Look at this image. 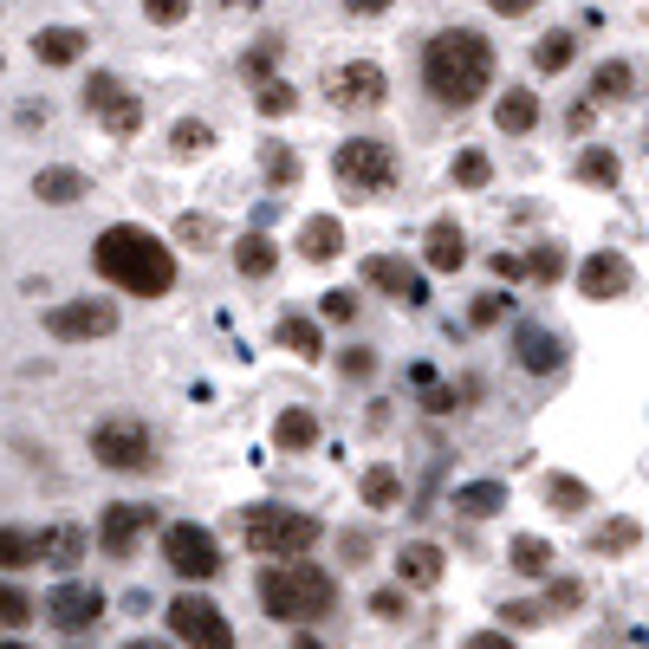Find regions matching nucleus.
I'll return each instance as SVG.
<instances>
[{"instance_id": "1", "label": "nucleus", "mask_w": 649, "mask_h": 649, "mask_svg": "<svg viewBox=\"0 0 649 649\" xmlns=\"http://www.w3.org/2000/svg\"><path fill=\"white\" fill-rule=\"evenodd\" d=\"M422 78H429V91L442 98V105H474L488 85H494V46L474 33V27H449V33L429 39V52H422Z\"/></svg>"}, {"instance_id": "2", "label": "nucleus", "mask_w": 649, "mask_h": 649, "mask_svg": "<svg viewBox=\"0 0 649 649\" xmlns=\"http://www.w3.org/2000/svg\"><path fill=\"white\" fill-rule=\"evenodd\" d=\"M98 273L124 286V293H137V299H163L169 286H176V260H169V247L156 240L150 228H130V222H117V228L98 234Z\"/></svg>"}, {"instance_id": "3", "label": "nucleus", "mask_w": 649, "mask_h": 649, "mask_svg": "<svg viewBox=\"0 0 649 649\" xmlns=\"http://www.w3.org/2000/svg\"><path fill=\"white\" fill-rule=\"evenodd\" d=\"M260 604H267V617H279V623H318V617L338 611V584L318 572V566L293 559V566H273V572L260 578Z\"/></svg>"}, {"instance_id": "4", "label": "nucleus", "mask_w": 649, "mask_h": 649, "mask_svg": "<svg viewBox=\"0 0 649 649\" xmlns=\"http://www.w3.org/2000/svg\"><path fill=\"white\" fill-rule=\"evenodd\" d=\"M240 539L260 552V559H299L318 545V520L299 507H247L240 513Z\"/></svg>"}, {"instance_id": "5", "label": "nucleus", "mask_w": 649, "mask_h": 649, "mask_svg": "<svg viewBox=\"0 0 649 649\" xmlns=\"http://www.w3.org/2000/svg\"><path fill=\"white\" fill-rule=\"evenodd\" d=\"M338 183L351 195H390L396 189V150L390 144H377V137H351V144H338Z\"/></svg>"}, {"instance_id": "6", "label": "nucleus", "mask_w": 649, "mask_h": 649, "mask_svg": "<svg viewBox=\"0 0 649 649\" xmlns=\"http://www.w3.org/2000/svg\"><path fill=\"white\" fill-rule=\"evenodd\" d=\"M169 630H176V637H183L189 649H234L228 617L215 611L208 598H195V591H183V598L169 604Z\"/></svg>"}, {"instance_id": "7", "label": "nucleus", "mask_w": 649, "mask_h": 649, "mask_svg": "<svg viewBox=\"0 0 649 649\" xmlns=\"http://www.w3.org/2000/svg\"><path fill=\"white\" fill-rule=\"evenodd\" d=\"M163 559H169V572H183V578H215L222 572V545H215V533L208 527H169L163 533Z\"/></svg>"}, {"instance_id": "8", "label": "nucleus", "mask_w": 649, "mask_h": 649, "mask_svg": "<svg viewBox=\"0 0 649 649\" xmlns=\"http://www.w3.org/2000/svg\"><path fill=\"white\" fill-rule=\"evenodd\" d=\"M91 455L117 468V474H130V468H150V429L130 416H111L98 435H91Z\"/></svg>"}, {"instance_id": "9", "label": "nucleus", "mask_w": 649, "mask_h": 649, "mask_svg": "<svg viewBox=\"0 0 649 649\" xmlns=\"http://www.w3.org/2000/svg\"><path fill=\"white\" fill-rule=\"evenodd\" d=\"M85 111H98V124H105L111 137H137V130H144V105H137L111 72H91V85H85Z\"/></svg>"}, {"instance_id": "10", "label": "nucleus", "mask_w": 649, "mask_h": 649, "mask_svg": "<svg viewBox=\"0 0 649 649\" xmlns=\"http://www.w3.org/2000/svg\"><path fill=\"white\" fill-rule=\"evenodd\" d=\"M46 332L52 338H105V332H117V306L111 299H66L46 312Z\"/></svg>"}, {"instance_id": "11", "label": "nucleus", "mask_w": 649, "mask_h": 649, "mask_svg": "<svg viewBox=\"0 0 649 649\" xmlns=\"http://www.w3.org/2000/svg\"><path fill=\"white\" fill-rule=\"evenodd\" d=\"M39 611L52 617L59 630H72V637H78V630H91V623L105 617V591H98V584H59Z\"/></svg>"}, {"instance_id": "12", "label": "nucleus", "mask_w": 649, "mask_h": 649, "mask_svg": "<svg viewBox=\"0 0 649 649\" xmlns=\"http://www.w3.org/2000/svg\"><path fill=\"white\" fill-rule=\"evenodd\" d=\"M332 91H338V105H357V111H377L383 91H390V78H383V66H371V59H357V66H344L338 78H332Z\"/></svg>"}, {"instance_id": "13", "label": "nucleus", "mask_w": 649, "mask_h": 649, "mask_svg": "<svg viewBox=\"0 0 649 649\" xmlns=\"http://www.w3.org/2000/svg\"><path fill=\"white\" fill-rule=\"evenodd\" d=\"M364 279H371V286H383L390 299H403V306H422V299H429L422 273H416V267H403V260H390V254H377V260H364Z\"/></svg>"}, {"instance_id": "14", "label": "nucleus", "mask_w": 649, "mask_h": 649, "mask_svg": "<svg viewBox=\"0 0 649 649\" xmlns=\"http://www.w3.org/2000/svg\"><path fill=\"white\" fill-rule=\"evenodd\" d=\"M144 527H150V507L124 500V507H111V513H105V527H98V545H105L111 559H124V552L144 539Z\"/></svg>"}, {"instance_id": "15", "label": "nucleus", "mask_w": 649, "mask_h": 649, "mask_svg": "<svg viewBox=\"0 0 649 649\" xmlns=\"http://www.w3.org/2000/svg\"><path fill=\"white\" fill-rule=\"evenodd\" d=\"M578 286H584V299H617V293H630V260L623 254H591Z\"/></svg>"}, {"instance_id": "16", "label": "nucleus", "mask_w": 649, "mask_h": 649, "mask_svg": "<svg viewBox=\"0 0 649 649\" xmlns=\"http://www.w3.org/2000/svg\"><path fill=\"white\" fill-rule=\"evenodd\" d=\"M39 539V566H59V572H72L78 559H85V527H46Z\"/></svg>"}, {"instance_id": "17", "label": "nucleus", "mask_w": 649, "mask_h": 649, "mask_svg": "<svg viewBox=\"0 0 649 649\" xmlns=\"http://www.w3.org/2000/svg\"><path fill=\"white\" fill-rule=\"evenodd\" d=\"M520 364L545 377V371H559V364H566V344L552 338V332H539V325H527V332H520Z\"/></svg>"}, {"instance_id": "18", "label": "nucleus", "mask_w": 649, "mask_h": 649, "mask_svg": "<svg viewBox=\"0 0 649 649\" xmlns=\"http://www.w3.org/2000/svg\"><path fill=\"white\" fill-rule=\"evenodd\" d=\"M461 260H468V234H461L455 222H435V228H429V267L455 273Z\"/></svg>"}, {"instance_id": "19", "label": "nucleus", "mask_w": 649, "mask_h": 649, "mask_svg": "<svg viewBox=\"0 0 649 649\" xmlns=\"http://www.w3.org/2000/svg\"><path fill=\"white\" fill-rule=\"evenodd\" d=\"M396 578H403V584H422V591H429V584H442V552H435V545H403Z\"/></svg>"}, {"instance_id": "20", "label": "nucleus", "mask_w": 649, "mask_h": 649, "mask_svg": "<svg viewBox=\"0 0 649 649\" xmlns=\"http://www.w3.org/2000/svg\"><path fill=\"white\" fill-rule=\"evenodd\" d=\"M33 52L46 59V66H78V52H85V33H78V27H46V33L33 39Z\"/></svg>"}, {"instance_id": "21", "label": "nucleus", "mask_w": 649, "mask_h": 649, "mask_svg": "<svg viewBox=\"0 0 649 649\" xmlns=\"http://www.w3.org/2000/svg\"><path fill=\"white\" fill-rule=\"evenodd\" d=\"M33 195L39 201H52V208H72L78 195H85V176H78V169H39Z\"/></svg>"}, {"instance_id": "22", "label": "nucleus", "mask_w": 649, "mask_h": 649, "mask_svg": "<svg viewBox=\"0 0 649 649\" xmlns=\"http://www.w3.org/2000/svg\"><path fill=\"white\" fill-rule=\"evenodd\" d=\"M338 247H344V228L332 215H312L306 228H299V254H306V260H332Z\"/></svg>"}, {"instance_id": "23", "label": "nucleus", "mask_w": 649, "mask_h": 649, "mask_svg": "<svg viewBox=\"0 0 649 649\" xmlns=\"http://www.w3.org/2000/svg\"><path fill=\"white\" fill-rule=\"evenodd\" d=\"M234 267L247 273V279H267V273L279 267V247H273L267 234H247V240L234 247Z\"/></svg>"}, {"instance_id": "24", "label": "nucleus", "mask_w": 649, "mask_h": 649, "mask_svg": "<svg viewBox=\"0 0 649 649\" xmlns=\"http://www.w3.org/2000/svg\"><path fill=\"white\" fill-rule=\"evenodd\" d=\"M494 124H500V130H513V137H520V130H533V124H539V98H533V91H507V98L494 105Z\"/></svg>"}, {"instance_id": "25", "label": "nucleus", "mask_w": 649, "mask_h": 649, "mask_svg": "<svg viewBox=\"0 0 649 649\" xmlns=\"http://www.w3.org/2000/svg\"><path fill=\"white\" fill-rule=\"evenodd\" d=\"M630 85H637V72H630L623 59H604V66L591 72V98H598V105H617V98H630Z\"/></svg>"}, {"instance_id": "26", "label": "nucleus", "mask_w": 649, "mask_h": 649, "mask_svg": "<svg viewBox=\"0 0 649 649\" xmlns=\"http://www.w3.org/2000/svg\"><path fill=\"white\" fill-rule=\"evenodd\" d=\"M0 566H7V572L39 566V539L27 533V527H0Z\"/></svg>"}, {"instance_id": "27", "label": "nucleus", "mask_w": 649, "mask_h": 649, "mask_svg": "<svg viewBox=\"0 0 649 649\" xmlns=\"http://www.w3.org/2000/svg\"><path fill=\"white\" fill-rule=\"evenodd\" d=\"M273 442H279V449H312V442H318V416H312V410H286V416L273 422Z\"/></svg>"}, {"instance_id": "28", "label": "nucleus", "mask_w": 649, "mask_h": 649, "mask_svg": "<svg viewBox=\"0 0 649 649\" xmlns=\"http://www.w3.org/2000/svg\"><path fill=\"white\" fill-rule=\"evenodd\" d=\"M455 507H461V513H474V520H488V513H500V507H507V488H500V481L455 488Z\"/></svg>"}, {"instance_id": "29", "label": "nucleus", "mask_w": 649, "mask_h": 649, "mask_svg": "<svg viewBox=\"0 0 649 649\" xmlns=\"http://www.w3.org/2000/svg\"><path fill=\"white\" fill-rule=\"evenodd\" d=\"M572 59H578V39L572 33H545L533 46V66H539V72H566Z\"/></svg>"}, {"instance_id": "30", "label": "nucleus", "mask_w": 649, "mask_h": 649, "mask_svg": "<svg viewBox=\"0 0 649 649\" xmlns=\"http://www.w3.org/2000/svg\"><path fill=\"white\" fill-rule=\"evenodd\" d=\"M578 176H584V183H598V189H611L617 176H623V163H617L611 150H598V144H591V150L578 156Z\"/></svg>"}, {"instance_id": "31", "label": "nucleus", "mask_w": 649, "mask_h": 649, "mask_svg": "<svg viewBox=\"0 0 649 649\" xmlns=\"http://www.w3.org/2000/svg\"><path fill=\"white\" fill-rule=\"evenodd\" d=\"M545 566H552V545L545 539H513V572H527V578H545Z\"/></svg>"}, {"instance_id": "32", "label": "nucleus", "mask_w": 649, "mask_h": 649, "mask_svg": "<svg viewBox=\"0 0 649 649\" xmlns=\"http://www.w3.org/2000/svg\"><path fill=\"white\" fill-rule=\"evenodd\" d=\"M396 494H403L396 468H371V474H364V507H396Z\"/></svg>"}, {"instance_id": "33", "label": "nucleus", "mask_w": 649, "mask_h": 649, "mask_svg": "<svg viewBox=\"0 0 649 649\" xmlns=\"http://www.w3.org/2000/svg\"><path fill=\"white\" fill-rule=\"evenodd\" d=\"M545 500H552V507H559V513H584V481H572V474H552V481H545Z\"/></svg>"}, {"instance_id": "34", "label": "nucleus", "mask_w": 649, "mask_h": 649, "mask_svg": "<svg viewBox=\"0 0 649 649\" xmlns=\"http://www.w3.org/2000/svg\"><path fill=\"white\" fill-rule=\"evenodd\" d=\"M27 617H39V604L27 591H13V584H0V630H20Z\"/></svg>"}, {"instance_id": "35", "label": "nucleus", "mask_w": 649, "mask_h": 649, "mask_svg": "<svg viewBox=\"0 0 649 649\" xmlns=\"http://www.w3.org/2000/svg\"><path fill=\"white\" fill-rule=\"evenodd\" d=\"M260 163H267V183H279V189H286V183H299V156L286 150V144H267Z\"/></svg>"}, {"instance_id": "36", "label": "nucleus", "mask_w": 649, "mask_h": 649, "mask_svg": "<svg viewBox=\"0 0 649 649\" xmlns=\"http://www.w3.org/2000/svg\"><path fill=\"white\" fill-rule=\"evenodd\" d=\"M279 344L299 351V357H318V325H312V318H286V325H279Z\"/></svg>"}, {"instance_id": "37", "label": "nucleus", "mask_w": 649, "mask_h": 649, "mask_svg": "<svg viewBox=\"0 0 649 649\" xmlns=\"http://www.w3.org/2000/svg\"><path fill=\"white\" fill-rule=\"evenodd\" d=\"M169 144H176L183 156H201L208 144H215V130H208V124H195V117H183V124L169 130Z\"/></svg>"}, {"instance_id": "38", "label": "nucleus", "mask_w": 649, "mask_h": 649, "mask_svg": "<svg viewBox=\"0 0 649 649\" xmlns=\"http://www.w3.org/2000/svg\"><path fill=\"white\" fill-rule=\"evenodd\" d=\"M488 176H494V169H488V156H481V150H461L455 156V183H461V189H481Z\"/></svg>"}, {"instance_id": "39", "label": "nucleus", "mask_w": 649, "mask_h": 649, "mask_svg": "<svg viewBox=\"0 0 649 649\" xmlns=\"http://www.w3.org/2000/svg\"><path fill=\"white\" fill-rule=\"evenodd\" d=\"M293 105H299V91H293V85H279V78L260 85V111H267V117H286Z\"/></svg>"}, {"instance_id": "40", "label": "nucleus", "mask_w": 649, "mask_h": 649, "mask_svg": "<svg viewBox=\"0 0 649 649\" xmlns=\"http://www.w3.org/2000/svg\"><path fill=\"white\" fill-rule=\"evenodd\" d=\"M527 273H533L539 286H552V279L566 273V254H559V247H533V260H527Z\"/></svg>"}, {"instance_id": "41", "label": "nucleus", "mask_w": 649, "mask_h": 649, "mask_svg": "<svg viewBox=\"0 0 649 649\" xmlns=\"http://www.w3.org/2000/svg\"><path fill=\"white\" fill-rule=\"evenodd\" d=\"M591 545H598V552H630V545H637V520H611Z\"/></svg>"}, {"instance_id": "42", "label": "nucleus", "mask_w": 649, "mask_h": 649, "mask_svg": "<svg viewBox=\"0 0 649 649\" xmlns=\"http://www.w3.org/2000/svg\"><path fill=\"white\" fill-rule=\"evenodd\" d=\"M144 13H150L156 27H176V20L189 13V0H144Z\"/></svg>"}, {"instance_id": "43", "label": "nucleus", "mask_w": 649, "mask_h": 649, "mask_svg": "<svg viewBox=\"0 0 649 649\" xmlns=\"http://www.w3.org/2000/svg\"><path fill=\"white\" fill-rule=\"evenodd\" d=\"M500 617H507V630H533L539 617H545V604H527V598H520V604H507Z\"/></svg>"}, {"instance_id": "44", "label": "nucleus", "mask_w": 649, "mask_h": 649, "mask_svg": "<svg viewBox=\"0 0 649 649\" xmlns=\"http://www.w3.org/2000/svg\"><path fill=\"white\" fill-rule=\"evenodd\" d=\"M325 318H332V325H351V318H357V299H351V293H325Z\"/></svg>"}, {"instance_id": "45", "label": "nucleus", "mask_w": 649, "mask_h": 649, "mask_svg": "<svg viewBox=\"0 0 649 649\" xmlns=\"http://www.w3.org/2000/svg\"><path fill=\"white\" fill-rule=\"evenodd\" d=\"M578 598H584V591H578L572 578H559V584L545 591V611H566V604H578Z\"/></svg>"}, {"instance_id": "46", "label": "nucleus", "mask_w": 649, "mask_h": 649, "mask_svg": "<svg viewBox=\"0 0 649 649\" xmlns=\"http://www.w3.org/2000/svg\"><path fill=\"white\" fill-rule=\"evenodd\" d=\"M273 59H279V46L267 39V46H254V52H247V72H254V78H267V72H273Z\"/></svg>"}, {"instance_id": "47", "label": "nucleus", "mask_w": 649, "mask_h": 649, "mask_svg": "<svg viewBox=\"0 0 649 649\" xmlns=\"http://www.w3.org/2000/svg\"><path fill=\"white\" fill-rule=\"evenodd\" d=\"M183 240H215V222H208V215H183Z\"/></svg>"}, {"instance_id": "48", "label": "nucleus", "mask_w": 649, "mask_h": 649, "mask_svg": "<svg viewBox=\"0 0 649 649\" xmlns=\"http://www.w3.org/2000/svg\"><path fill=\"white\" fill-rule=\"evenodd\" d=\"M371 371H377L371 351H344V377H371Z\"/></svg>"}, {"instance_id": "49", "label": "nucleus", "mask_w": 649, "mask_h": 649, "mask_svg": "<svg viewBox=\"0 0 649 649\" xmlns=\"http://www.w3.org/2000/svg\"><path fill=\"white\" fill-rule=\"evenodd\" d=\"M468 649H513V637H507V630H474Z\"/></svg>"}, {"instance_id": "50", "label": "nucleus", "mask_w": 649, "mask_h": 649, "mask_svg": "<svg viewBox=\"0 0 649 649\" xmlns=\"http://www.w3.org/2000/svg\"><path fill=\"white\" fill-rule=\"evenodd\" d=\"M371 611H377V617H403V591H377V598H371Z\"/></svg>"}, {"instance_id": "51", "label": "nucleus", "mask_w": 649, "mask_h": 649, "mask_svg": "<svg viewBox=\"0 0 649 649\" xmlns=\"http://www.w3.org/2000/svg\"><path fill=\"white\" fill-rule=\"evenodd\" d=\"M494 318H500V299H494V293H488V299H474V325H494Z\"/></svg>"}, {"instance_id": "52", "label": "nucleus", "mask_w": 649, "mask_h": 649, "mask_svg": "<svg viewBox=\"0 0 649 649\" xmlns=\"http://www.w3.org/2000/svg\"><path fill=\"white\" fill-rule=\"evenodd\" d=\"M494 273H500V279H520V273H527V260H513V254H494Z\"/></svg>"}, {"instance_id": "53", "label": "nucleus", "mask_w": 649, "mask_h": 649, "mask_svg": "<svg viewBox=\"0 0 649 649\" xmlns=\"http://www.w3.org/2000/svg\"><path fill=\"white\" fill-rule=\"evenodd\" d=\"M488 7H494V13H507V20H513V13H533L539 0H488Z\"/></svg>"}, {"instance_id": "54", "label": "nucleus", "mask_w": 649, "mask_h": 649, "mask_svg": "<svg viewBox=\"0 0 649 649\" xmlns=\"http://www.w3.org/2000/svg\"><path fill=\"white\" fill-rule=\"evenodd\" d=\"M344 7H351V13H383L390 0H344Z\"/></svg>"}, {"instance_id": "55", "label": "nucleus", "mask_w": 649, "mask_h": 649, "mask_svg": "<svg viewBox=\"0 0 649 649\" xmlns=\"http://www.w3.org/2000/svg\"><path fill=\"white\" fill-rule=\"evenodd\" d=\"M286 649H325V643H318V637H293Z\"/></svg>"}, {"instance_id": "56", "label": "nucleus", "mask_w": 649, "mask_h": 649, "mask_svg": "<svg viewBox=\"0 0 649 649\" xmlns=\"http://www.w3.org/2000/svg\"><path fill=\"white\" fill-rule=\"evenodd\" d=\"M124 649H169V643H150V637H137V643H124Z\"/></svg>"}, {"instance_id": "57", "label": "nucleus", "mask_w": 649, "mask_h": 649, "mask_svg": "<svg viewBox=\"0 0 649 649\" xmlns=\"http://www.w3.org/2000/svg\"><path fill=\"white\" fill-rule=\"evenodd\" d=\"M234 7H260V0H234Z\"/></svg>"}, {"instance_id": "58", "label": "nucleus", "mask_w": 649, "mask_h": 649, "mask_svg": "<svg viewBox=\"0 0 649 649\" xmlns=\"http://www.w3.org/2000/svg\"><path fill=\"white\" fill-rule=\"evenodd\" d=\"M0 649H27V643H0Z\"/></svg>"}]
</instances>
